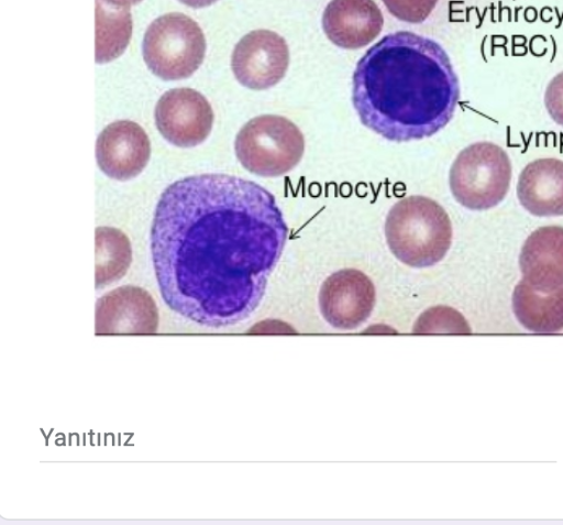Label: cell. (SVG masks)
Segmentation results:
<instances>
[{"mask_svg":"<svg viewBox=\"0 0 563 525\" xmlns=\"http://www.w3.org/2000/svg\"><path fill=\"white\" fill-rule=\"evenodd\" d=\"M375 305V286L356 269H343L325 278L319 292L323 318L334 328L351 330L362 325Z\"/></svg>","mask_w":563,"mask_h":525,"instance_id":"9c48e42d","label":"cell"},{"mask_svg":"<svg viewBox=\"0 0 563 525\" xmlns=\"http://www.w3.org/2000/svg\"><path fill=\"white\" fill-rule=\"evenodd\" d=\"M448 212L435 200L420 195L393 205L385 220L386 242L391 253L411 267H429L446 255L452 243Z\"/></svg>","mask_w":563,"mask_h":525,"instance_id":"3957f363","label":"cell"},{"mask_svg":"<svg viewBox=\"0 0 563 525\" xmlns=\"http://www.w3.org/2000/svg\"><path fill=\"white\" fill-rule=\"evenodd\" d=\"M96 287L100 288L120 280L132 261L128 237L119 229H96Z\"/></svg>","mask_w":563,"mask_h":525,"instance_id":"e0dca14e","label":"cell"},{"mask_svg":"<svg viewBox=\"0 0 563 525\" xmlns=\"http://www.w3.org/2000/svg\"><path fill=\"white\" fill-rule=\"evenodd\" d=\"M234 151L241 165L264 177L289 173L305 153V136L289 119L262 114L247 121L238 132Z\"/></svg>","mask_w":563,"mask_h":525,"instance_id":"277c9868","label":"cell"},{"mask_svg":"<svg viewBox=\"0 0 563 525\" xmlns=\"http://www.w3.org/2000/svg\"><path fill=\"white\" fill-rule=\"evenodd\" d=\"M383 25L382 11L374 0H331L322 14L325 36L345 50L366 46Z\"/></svg>","mask_w":563,"mask_h":525,"instance_id":"7c38bea8","label":"cell"},{"mask_svg":"<svg viewBox=\"0 0 563 525\" xmlns=\"http://www.w3.org/2000/svg\"><path fill=\"white\" fill-rule=\"evenodd\" d=\"M522 280L550 293L563 286V227L545 226L525 241L519 255Z\"/></svg>","mask_w":563,"mask_h":525,"instance_id":"4fadbf2b","label":"cell"},{"mask_svg":"<svg viewBox=\"0 0 563 525\" xmlns=\"http://www.w3.org/2000/svg\"><path fill=\"white\" fill-rule=\"evenodd\" d=\"M544 105L550 117L563 127V70L550 80L544 94Z\"/></svg>","mask_w":563,"mask_h":525,"instance_id":"ffe728a7","label":"cell"},{"mask_svg":"<svg viewBox=\"0 0 563 525\" xmlns=\"http://www.w3.org/2000/svg\"><path fill=\"white\" fill-rule=\"evenodd\" d=\"M132 33L130 9L96 0V62L103 64L119 57Z\"/></svg>","mask_w":563,"mask_h":525,"instance_id":"2e32d148","label":"cell"},{"mask_svg":"<svg viewBox=\"0 0 563 525\" xmlns=\"http://www.w3.org/2000/svg\"><path fill=\"white\" fill-rule=\"evenodd\" d=\"M512 309L528 330L552 333L563 329V286L542 293L521 280L512 294Z\"/></svg>","mask_w":563,"mask_h":525,"instance_id":"9a60e30c","label":"cell"},{"mask_svg":"<svg viewBox=\"0 0 563 525\" xmlns=\"http://www.w3.org/2000/svg\"><path fill=\"white\" fill-rule=\"evenodd\" d=\"M417 333H468L471 329L463 316L451 307L437 306L426 310L417 319Z\"/></svg>","mask_w":563,"mask_h":525,"instance_id":"ac0fdd59","label":"cell"},{"mask_svg":"<svg viewBox=\"0 0 563 525\" xmlns=\"http://www.w3.org/2000/svg\"><path fill=\"white\" fill-rule=\"evenodd\" d=\"M103 1L109 4H112V6L129 8L130 6L136 4V3L141 2L142 0H103Z\"/></svg>","mask_w":563,"mask_h":525,"instance_id":"7402d4cb","label":"cell"},{"mask_svg":"<svg viewBox=\"0 0 563 525\" xmlns=\"http://www.w3.org/2000/svg\"><path fill=\"white\" fill-rule=\"evenodd\" d=\"M289 48L283 36L271 30H254L235 45L231 67L238 81L253 90L277 85L286 75Z\"/></svg>","mask_w":563,"mask_h":525,"instance_id":"52a82bcc","label":"cell"},{"mask_svg":"<svg viewBox=\"0 0 563 525\" xmlns=\"http://www.w3.org/2000/svg\"><path fill=\"white\" fill-rule=\"evenodd\" d=\"M511 179L508 154L492 142H476L455 157L449 174L455 200L471 210H487L507 195Z\"/></svg>","mask_w":563,"mask_h":525,"instance_id":"5b68a950","label":"cell"},{"mask_svg":"<svg viewBox=\"0 0 563 525\" xmlns=\"http://www.w3.org/2000/svg\"><path fill=\"white\" fill-rule=\"evenodd\" d=\"M181 3L191 8H203L214 3L217 0H179Z\"/></svg>","mask_w":563,"mask_h":525,"instance_id":"44dd1931","label":"cell"},{"mask_svg":"<svg viewBox=\"0 0 563 525\" xmlns=\"http://www.w3.org/2000/svg\"><path fill=\"white\" fill-rule=\"evenodd\" d=\"M159 133L173 145L192 147L202 143L211 132L213 111L208 100L191 88L166 91L154 111Z\"/></svg>","mask_w":563,"mask_h":525,"instance_id":"ba28073f","label":"cell"},{"mask_svg":"<svg viewBox=\"0 0 563 525\" xmlns=\"http://www.w3.org/2000/svg\"><path fill=\"white\" fill-rule=\"evenodd\" d=\"M157 324L153 298L136 286L113 289L96 304V333H153Z\"/></svg>","mask_w":563,"mask_h":525,"instance_id":"8fae6325","label":"cell"},{"mask_svg":"<svg viewBox=\"0 0 563 525\" xmlns=\"http://www.w3.org/2000/svg\"><path fill=\"white\" fill-rule=\"evenodd\" d=\"M459 98V79L444 48L409 31L376 42L353 74L352 101L361 122L395 142L439 132L452 119Z\"/></svg>","mask_w":563,"mask_h":525,"instance_id":"7a4b0ae2","label":"cell"},{"mask_svg":"<svg viewBox=\"0 0 563 525\" xmlns=\"http://www.w3.org/2000/svg\"><path fill=\"white\" fill-rule=\"evenodd\" d=\"M151 144L145 131L135 122L119 120L107 125L96 142V158L110 178L128 181L146 166Z\"/></svg>","mask_w":563,"mask_h":525,"instance_id":"30bf717a","label":"cell"},{"mask_svg":"<svg viewBox=\"0 0 563 525\" xmlns=\"http://www.w3.org/2000/svg\"><path fill=\"white\" fill-rule=\"evenodd\" d=\"M517 196L533 216H563V161L547 157L528 163L519 175Z\"/></svg>","mask_w":563,"mask_h":525,"instance_id":"5bb4252c","label":"cell"},{"mask_svg":"<svg viewBox=\"0 0 563 525\" xmlns=\"http://www.w3.org/2000/svg\"><path fill=\"white\" fill-rule=\"evenodd\" d=\"M287 238L263 186L227 174L178 179L162 193L151 230L161 295L199 325L234 324L258 305Z\"/></svg>","mask_w":563,"mask_h":525,"instance_id":"6da1fadb","label":"cell"},{"mask_svg":"<svg viewBox=\"0 0 563 525\" xmlns=\"http://www.w3.org/2000/svg\"><path fill=\"white\" fill-rule=\"evenodd\" d=\"M395 18L409 23H421L431 14L438 0H382Z\"/></svg>","mask_w":563,"mask_h":525,"instance_id":"d6986e66","label":"cell"},{"mask_svg":"<svg viewBox=\"0 0 563 525\" xmlns=\"http://www.w3.org/2000/svg\"><path fill=\"white\" fill-rule=\"evenodd\" d=\"M143 58L150 70L164 80L191 76L206 53L205 35L192 19L178 12L155 19L143 39Z\"/></svg>","mask_w":563,"mask_h":525,"instance_id":"8992f818","label":"cell"}]
</instances>
